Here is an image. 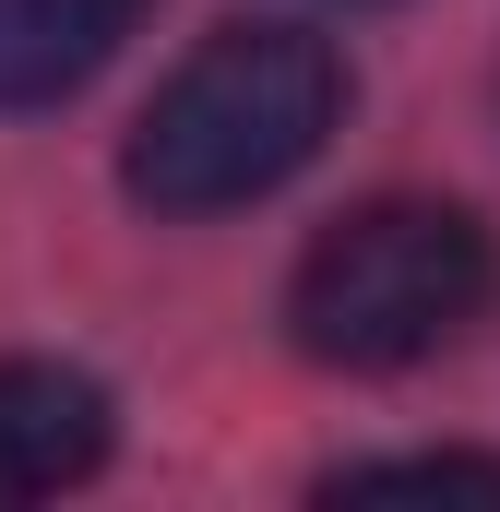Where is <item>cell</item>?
<instances>
[{
    "instance_id": "6da1fadb",
    "label": "cell",
    "mask_w": 500,
    "mask_h": 512,
    "mask_svg": "<svg viewBox=\"0 0 500 512\" xmlns=\"http://www.w3.org/2000/svg\"><path fill=\"white\" fill-rule=\"evenodd\" d=\"M334 120H346V60L310 24H227L155 84L120 179L155 215H239L262 191H286L334 143Z\"/></svg>"
},
{
    "instance_id": "7a4b0ae2",
    "label": "cell",
    "mask_w": 500,
    "mask_h": 512,
    "mask_svg": "<svg viewBox=\"0 0 500 512\" xmlns=\"http://www.w3.org/2000/svg\"><path fill=\"white\" fill-rule=\"evenodd\" d=\"M500 286V251L465 203L429 191H381L358 215H334L298 274H286V334L322 370H417L441 358Z\"/></svg>"
},
{
    "instance_id": "3957f363",
    "label": "cell",
    "mask_w": 500,
    "mask_h": 512,
    "mask_svg": "<svg viewBox=\"0 0 500 512\" xmlns=\"http://www.w3.org/2000/svg\"><path fill=\"white\" fill-rule=\"evenodd\" d=\"M108 465V393L60 358H0V512L60 501Z\"/></svg>"
},
{
    "instance_id": "277c9868",
    "label": "cell",
    "mask_w": 500,
    "mask_h": 512,
    "mask_svg": "<svg viewBox=\"0 0 500 512\" xmlns=\"http://www.w3.org/2000/svg\"><path fill=\"white\" fill-rule=\"evenodd\" d=\"M131 24H143V0H0V108L84 96Z\"/></svg>"
},
{
    "instance_id": "5b68a950",
    "label": "cell",
    "mask_w": 500,
    "mask_h": 512,
    "mask_svg": "<svg viewBox=\"0 0 500 512\" xmlns=\"http://www.w3.org/2000/svg\"><path fill=\"white\" fill-rule=\"evenodd\" d=\"M322 501H500V453H370L334 465Z\"/></svg>"
}]
</instances>
